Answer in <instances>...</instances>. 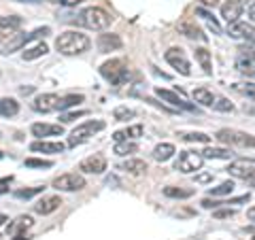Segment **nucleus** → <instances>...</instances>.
<instances>
[{"instance_id":"473e14b6","label":"nucleus","mask_w":255,"mask_h":240,"mask_svg":"<svg viewBox=\"0 0 255 240\" xmlns=\"http://www.w3.org/2000/svg\"><path fill=\"white\" fill-rule=\"evenodd\" d=\"M79 102H83V96H81V94H68V96H62V100H60V113H64L66 109L77 107Z\"/></svg>"},{"instance_id":"8fccbe9b","label":"nucleus","mask_w":255,"mask_h":240,"mask_svg":"<svg viewBox=\"0 0 255 240\" xmlns=\"http://www.w3.org/2000/svg\"><path fill=\"white\" fill-rule=\"evenodd\" d=\"M247 13H249V17H251V21H255V0H253V2H251L249 6H247Z\"/></svg>"},{"instance_id":"bf43d9fd","label":"nucleus","mask_w":255,"mask_h":240,"mask_svg":"<svg viewBox=\"0 0 255 240\" xmlns=\"http://www.w3.org/2000/svg\"><path fill=\"white\" fill-rule=\"evenodd\" d=\"M251 240H255V236H253V238H251Z\"/></svg>"},{"instance_id":"603ef678","label":"nucleus","mask_w":255,"mask_h":240,"mask_svg":"<svg viewBox=\"0 0 255 240\" xmlns=\"http://www.w3.org/2000/svg\"><path fill=\"white\" fill-rule=\"evenodd\" d=\"M200 2H202L204 6H217L219 0H200Z\"/></svg>"},{"instance_id":"20e7f679","label":"nucleus","mask_w":255,"mask_h":240,"mask_svg":"<svg viewBox=\"0 0 255 240\" xmlns=\"http://www.w3.org/2000/svg\"><path fill=\"white\" fill-rule=\"evenodd\" d=\"M105 121H100V119H90V121H83L81 125H77L73 132L68 136V147H79L87 142L92 138L94 134H98L100 130H105Z\"/></svg>"},{"instance_id":"052dcab7","label":"nucleus","mask_w":255,"mask_h":240,"mask_svg":"<svg viewBox=\"0 0 255 240\" xmlns=\"http://www.w3.org/2000/svg\"><path fill=\"white\" fill-rule=\"evenodd\" d=\"M0 136H2V134H0Z\"/></svg>"},{"instance_id":"58836bf2","label":"nucleus","mask_w":255,"mask_h":240,"mask_svg":"<svg viewBox=\"0 0 255 240\" xmlns=\"http://www.w3.org/2000/svg\"><path fill=\"white\" fill-rule=\"evenodd\" d=\"M23 164H26V168H51L53 166L51 159H36V157H28Z\"/></svg>"},{"instance_id":"f03ea898","label":"nucleus","mask_w":255,"mask_h":240,"mask_svg":"<svg viewBox=\"0 0 255 240\" xmlns=\"http://www.w3.org/2000/svg\"><path fill=\"white\" fill-rule=\"evenodd\" d=\"M111 21H113V17H111V13L100 9V6H87V9H83L81 13H79L77 17V23L79 26H83L87 30H107L111 26Z\"/></svg>"},{"instance_id":"13d9d810","label":"nucleus","mask_w":255,"mask_h":240,"mask_svg":"<svg viewBox=\"0 0 255 240\" xmlns=\"http://www.w3.org/2000/svg\"><path fill=\"white\" fill-rule=\"evenodd\" d=\"M17 2H36V0H17Z\"/></svg>"},{"instance_id":"cd10ccee","label":"nucleus","mask_w":255,"mask_h":240,"mask_svg":"<svg viewBox=\"0 0 255 240\" xmlns=\"http://www.w3.org/2000/svg\"><path fill=\"white\" fill-rule=\"evenodd\" d=\"M200 153L204 155V159H230L234 155L230 149H223V147H209V149L200 151Z\"/></svg>"},{"instance_id":"0eeeda50","label":"nucleus","mask_w":255,"mask_h":240,"mask_svg":"<svg viewBox=\"0 0 255 240\" xmlns=\"http://www.w3.org/2000/svg\"><path fill=\"white\" fill-rule=\"evenodd\" d=\"M83 187H85V179H83V174H77V172L60 174L53 181V189H58V191H81Z\"/></svg>"},{"instance_id":"c9c22d12","label":"nucleus","mask_w":255,"mask_h":240,"mask_svg":"<svg viewBox=\"0 0 255 240\" xmlns=\"http://www.w3.org/2000/svg\"><path fill=\"white\" fill-rule=\"evenodd\" d=\"M43 189H45V187H28V189H17L13 196L17 198V200H30V198H34V196H38V194H43Z\"/></svg>"},{"instance_id":"aec40b11","label":"nucleus","mask_w":255,"mask_h":240,"mask_svg":"<svg viewBox=\"0 0 255 240\" xmlns=\"http://www.w3.org/2000/svg\"><path fill=\"white\" fill-rule=\"evenodd\" d=\"M179 32H181V34H185L187 38H194V41H202V43L206 41V34L196 26L194 21H183V23H179Z\"/></svg>"},{"instance_id":"393cba45","label":"nucleus","mask_w":255,"mask_h":240,"mask_svg":"<svg viewBox=\"0 0 255 240\" xmlns=\"http://www.w3.org/2000/svg\"><path fill=\"white\" fill-rule=\"evenodd\" d=\"M174 153H177L174 145H170V142H162V145H157L153 149V159H157V162H168Z\"/></svg>"},{"instance_id":"4468645a","label":"nucleus","mask_w":255,"mask_h":240,"mask_svg":"<svg viewBox=\"0 0 255 240\" xmlns=\"http://www.w3.org/2000/svg\"><path fill=\"white\" fill-rule=\"evenodd\" d=\"M228 34L232 36V38H245V41H251V38L255 36V26L249 21H234V23H230V28H228Z\"/></svg>"},{"instance_id":"37998d69","label":"nucleus","mask_w":255,"mask_h":240,"mask_svg":"<svg viewBox=\"0 0 255 240\" xmlns=\"http://www.w3.org/2000/svg\"><path fill=\"white\" fill-rule=\"evenodd\" d=\"M0 21L6 23V26H11V28H19L21 26V19L19 17H13V15H11V17H0Z\"/></svg>"},{"instance_id":"6e6d98bb","label":"nucleus","mask_w":255,"mask_h":240,"mask_svg":"<svg viewBox=\"0 0 255 240\" xmlns=\"http://www.w3.org/2000/svg\"><path fill=\"white\" fill-rule=\"evenodd\" d=\"M15 240H30L28 236H23V234H17V238H15Z\"/></svg>"},{"instance_id":"79ce46f5","label":"nucleus","mask_w":255,"mask_h":240,"mask_svg":"<svg viewBox=\"0 0 255 240\" xmlns=\"http://www.w3.org/2000/svg\"><path fill=\"white\" fill-rule=\"evenodd\" d=\"M215 179L213 172H202V174H196V183H200V185H206V183H211Z\"/></svg>"},{"instance_id":"864d4df0","label":"nucleus","mask_w":255,"mask_h":240,"mask_svg":"<svg viewBox=\"0 0 255 240\" xmlns=\"http://www.w3.org/2000/svg\"><path fill=\"white\" fill-rule=\"evenodd\" d=\"M11 181H13V177H4V179H0V185H9Z\"/></svg>"},{"instance_id":"2eb2a0df","label":"nucleus","mask_w":255,"mask_h":240,"mask_svg":"<svg viewBox=\"0 0 255 240\" xmlns=\"http://www.w3.org/2000/svg\"><path fill=\"white\" fill-rule=\"evenodd\" d=\"M62 206V198L60 196H43L41 200L34 202V213L38 215H51Z\"/></svg>"},{"instance_id":"c756f323","label":"nucleus","mask_w":255,"mask_h":240,"mask_svg":"<svg viewBox=\"0 0 255 240\" xmlns=\"http://www.w3.org/2000/svg\"><path fill=\"white\" fill-rule=\"evenodd\" d=\"M164 196L166 198H174V200H185L194 196V189H187V187H164Z\"/></svg>"},{"instance_id":"72a5a7b5","label":"nucleus","mask_w":255,"mask_h":240,"mask_svg":"<svg viewBox=\"0 0 255 240\" xmlns=\"http://www.w3.org/2000/svg\"><path fill=\"white\" fill-rule=\"evenodd\" d=\"M185 142H211V136L209 134H204V132H181L179 134Z\"/></svg>"},{"instance_id":"f3484780","label":"nucleus","mask_w":255,"mask_h":240,"mask_svg":"<svg viewBox=\"0 0 255 240\" xmlns=\"http://www.w3.org/2000/svg\"><path fill=\"white\" fill-rule=\"evenodd\" d=\"M66 149L64 142H53V140H36L30 145V151H34V153H62V151Z\"/></svg>"},{"instance_id":"ddd939ff","label":"nucleus","mask_w":255,"mask_h":240,"mask_svg":"<svg viewBox=\"0 0 255 240\" xmlns=\"http://www.w3.org/2000/svg\"><path fill=\"white\" fill-rule=\"evenodd\" d=\"M243 11H245L243 0H226V2L221 4V17L226 19L228 23L238 21V17L243 15Z\"/></svg>"},{"instance_id":"423d86ee","label":"nucleus","mask_w":255,"mask_h":240,"mask_svg":"<svg viewBox=\"0 0 255 240\" xmlns=\"http://www.w3.org/2000/svg\"><path fill=\"white\" fill-rule=\"evenodd\" d=\"M202 164H204V155L200 151H183L179 159L174 162V170H179L183 174H191L200 170Z\"/></svg>"},{"instance_id":"4c0bfd02","label":"nucleus","mask_w":255,"mask_h":240,"mask_svg":"<svg viewBox=\"0 0 255 240\" xmlns=\"http://www.w3.org/2000/svg\"><path fill=\"white\" fill-rule=\"evenodd\" d=\"M134 115H136V111L128 109V107H117L113 111V117L117 119V121H128V119H132Z\"/></svg>"},{"instance_id":"c03bdc74","label":"nucleus","mask_w":255,"mask_h":240,"mask_svg":"<svg viewBox=\"0 0 255 240\" xmlns=\"http://www.w3.org/2000/svg\"><path fill=\"white\" fill-rule=\"evenodd\" d=\"M223 202H217V200H211V198H206V200H202V206L204 209H219Z\"/></svg>"},{"instance_id":"b1692460","label":"nucleus","mask_w":255,"mask_h":240,"mask_svg":"<svg viewBox=\"0 0 255 240\" xmlns=\"http://www.w3.org/2000/svg\"><path fill=\"white\" fill-rule=\"evenodd\" d=\"M32 217H28V215H21V217H17L13 223H9V228H6V232L9 234H21V232H26L32 228Z\"/></svg>"},{"instance_id":"6ab92c4d","label":"nucleus","mask_w":255,"mask_h":240,"mask_svg":"<svg viewBox=\"0 0 255 240\" xmlns=\"http://www.w3.org/2000/svg\"><path fill=\"white\" fill-rule=\"evenodd\" d=\"M32 134L38 136V138H45V136H62L64 127L60 123H34L32 125Z\"/></svg>"},{"instance_id":"bb28decb","label":"nucleus","mask_w":255,"mask_h":240,"mask_svg":"<svg viewBox=\"0 0 255 240\" xmlns=\"http://www.w3.org/2000/svg\"><path fill=\"white\" fill-rule=\"evenodd\" d=\"M136 151H138V145L134 140H122V142H115L113 153L119 155V157H128V155L136 153Z\"/></svg>"},{"instance_id":"1a4fd4ad","label":"nucleus","mask_w":255,"mask_h":240,"mask_svg":"<svg viewBox=\"0 0 255 240\" xmlns=\"http://www.w3.org/2000/svg\"><path fill=\"white\" fill-rule=\"evenodd\" d=\"M228 172L232 174L234 179H243V181H249L251 177H255V162H253V159H247V157L234 159V162L230 164Z\"/></svg>"},{"instance_id":"a211bd4d","label":"nucleus","mask_w":255,"mask_h":240,"mask_svg":"<svg viewBox=\"0 0 255 240\" xmlns=\"http://www.w3.org/2000/svg\"><path fill=\"white\" fill-rule=\"evenodd\" d=\"M122 38H119V34H100L98 36V49L102 53H111V51H117L122 49Z\"/></svg>"},{"instance_id":"7c9ffc66","label":"nucleus","mask_w":255,"mask_h":240,"mask_svg":"<svg viewBox=\"0 0 255 240\" xmlns=\"http://www.w3.org/2000/svg\"><path fill=\"white\" fill-rule=\"evenodd\" d=\"M47 51H49V47H47L45 43H38V45H34V47H28V49H26V51H23V53H21V58L30 62V60L43 58V55H45Z\"/></svg>"},{"instance_id":"9d476101","label":"nucleus","mask_w":255,"mask_h":240,"mask_svg":"<svg viewBox=\"0 0 255 240\" xmlns=\"http://www.w3.org/2000/svg\"><path fill=\"white\" fill-rule=\"evenodd\" d=\"M60 100L62 96L58 94H41L32 100V109L36 113H53V111H60Z\"/></svg>"},{"instance_id":"dca6fc26","label":"nucleus","mask_w":255,"mask_h":240,"mask_svg":"<svg viewBox=\"0 0 255 240\" xmlns=\"http://www.w3.org/2000/svg\"><path fill=\"white\" fill-rule=\"evenodd\" d=\"M155 94H157L164 102H168V105H172V107H179V109H183V111H196V107L189 105V102H185L177 92H170V90H162V87H157Z\"/></svg>"},{"instance_id":"4be33fe9","label":"nucleus","mask_w":255,"mask_h":240,"mask_svg":"<svg viewBox=\"0 0 255 240\" xmlns=\"http://www.w3.org/2000/svg\"><path fill=\"white\" fill-rule=\"evenodd\" d=\"M122 170H126L128 174H134V177H140V174L147 172V162H142V159H126V162L119 166Z\"/></svg>"},{"instance_id":"5fc2aeb1","label":"nucleus","mask_w":255,"mask_h":240,"mask_svg":"<svg viewBox=\"0 0 255 240\" xmlns=\"http://www.w3.org/2000/svg\"><path fill=\"white\" fill-rule=\"evenodd\" d=\"M6 221H9V217H6V215H2V213H0V226H4Z\"/></svg>"},{"instance_id":"f704fd0d","label":"nucleus","mask_w":255,"mask_h":240,"mask_svg":"<svg viewBox=\"0 0 255 240\" xmlns=\"http://www.w3.org/2000/svg\"><path fill=\"white\" fill-rule=\"evenodd\" d=\"M234 191V181H223L221 185H217V187H213L211 191H209V196H213V198H219V196H230Z\"/></svg>"},{"instance_id":"9b49d317","label":"nucleus","mask_w":255,"mask_h":240,"mask_svg":"<svg viewBox=\"0 0 255 240\" xmlns=\"http://www.w3.org/2000/svg\"><path fill=\"white\" fill-rule=\"evenodd\" d=\"M236 70L245 77L255 79V49H241L236 58Z\"/></svg>"},{"instance_id":"4d7b16f0","label":"nucleus","mask_w":255,"mask_h":240,"mask_svg":"<svg viewBox=\"0 0 255 240\" xmlns=\"http://www.w3.org/2000/svg\"><path fill=\"white\" fill-rule=\"evenodd\" d=\"M249 185H251V187H255V177H251V179H249Z\"/></svg>"},{"instance_id":"09e8293b","label":"nucleus","mask_w":255,"mask_h":240,"mask_svg":"<svg viewBox=\"0 0 255 240\" xmlns=\"http://www.w3.org/2000/svg\"><path fill=\"white\" fill-rule=\"evenodd\" d=\"M243 92H245L247 96H249V98H253V100H255V83H249L247 87H243Z\"/></svg>"},{"instance_id":"c85d7f7f","label":"nucleus","mask_w":255,"mask_h":240,"mask_svg":"<svg viewBox=\"0 0 255 240\" xmlns=\"http://www.w3.org/2000/svg\"><path fill=\"white\" fill-rule=\"evenodd\" d=\"M196 60L200 62V66L204 68L206 75L213 73V62H211V51L209 49H204V47H198V49H196Z\"/></svg>"},{"instance_id":"e433bc0d","label":"nucleus","mask_w":255,"mask_h":240,"mask_svg":"<svg viewBox=\"0 0 255 240\" xmlns=\"http://www.w3.org/2000/svg\"><path fill=\"white\" fill-rule=\"evenodd\" d=\"M211 109H215V111H221V113H232L234 111V105L230 102L228 98H221V96H217V100L213 102V107Z\"/></svg>"},{"instance_id":"3c124183","label":"nucleus","mask_w":255,"mask_h":240,"mask_svg":"<svg viewBox=\"0 0 255 240\" xmlns=\"http://www.w3.org/2000/svg\"><path fill=\"white\" fill-rule=\"evenodd\" d=\"M247 219H249V221H255V206H251V209L247 211Z\"/></svg>"},{"instance_id":"a878e982","label":"nucleus","mask_w":255,"mask_h":240,"mask_svg":"<svg viewBox=\"0 0 255 240\" xmlns=\"http://www.w3.org/2000/svg\"><path fill=\"white\" fill-rule=\"evenodd\" d=\"M19 113V102L15 98H0V115L2 117H15Z\"/></svg>"},{"instance_id":"f8f14e48","label":"nucleus","mask_w":255,"mask_h":240,"mask_svg":"<svg viewBox=\"0 0 255 240\" xmlns=\"http://www.w3.org/2000/svg\"><path fill=\"white\" fill-rule=\"evenodd\" d=\"M79 170L85 172V174H102L107 170V157L105 155H90L81 159V164H79Z\"/></svg>"},{"instance_id":"a19ab883","label":"nucleus","mask_w":255,"mask_h":240,"mask_svg":"<svg viewBox=\"0 0 255 240\" xmlns=\"http://www.w3.org/2000/svg\"><path fill=\"white\" fill-rule=\"evenodd\" d=\"M87 113L85 111H73V113H62V123H70V121H75V119L79 117H85Z\"/></svg>"},{"instance_id":"a18cd8bd","label":"nucleus","mask_w":255,"mask_h":240,"mask_svg":"<svg viewBox=\"0 0 255 240\" xmlns=\"http://www.w3.org/2000/svg\"><path fill=\"white\" fill-rule=\"evenodd\" d=\"M49 2L64 4V6H75V4H79V2H83V0H49Z\"/></svg>"},{"instance_id":"39448f33","label":"nucleus","mask_w":255,"mask_h":240,"mask_svg":"<svg viewBox=\"0 0 255 240\" xmlns=\"http://www.w3.org/2000/svg\"><path fill=\"white\" fill-rule=\"evenodd\" d=\"M100 75L111 85H124L130 79V68H128V64L124 60H109L100 66Z\"/></svg>"},{"instance_id":"7ed1b4c3","label":"nucleus","mask_w":255,"mask_h":240,"mask_svg":"<svg viewBox=\"0 0 255 240\" xmlns=\"http://www.w3.org/2000/svg\"><path fill=\"white\" fill-rule=\"evenodd\" d=\"M215 138L228 147H243V149H255V136L247 134L241 130H232V127H223L215 134Z\"/></svg>"},{"instance_id":"6e6552de","label":"nucleus","mask_w":255,"mask_h":240,"mask_svg":"<svg viewBox=\"0 0 255 240\" xmlns=\"http://www.w3.org/2000/svg\"><path fill=\"white\" fill-rule=\"evenodd\" d=\"M164 58H166V62H168L174 70H177V73L185 75V77L191 75V64H189V60H187L185 51L179 49V47H172V49H168Z\"/></svg>"},{"instance_id":"f257e3e1","label":"nucleus","mask_w":255,"mask_h":240,"mask_svg":"<svg viewBox=\"0 0 255 240\" xmlns=\"http://www.w3.org/2000/svg\"><path fill=\"white\" fill-rule=\"evenodd\" d=\"M92 47V41L87 34H81L77 30H68L55 38V49L62 55H81Z\"/></svg>"},{"instance_id":"5701e85b","label":"nucleus","mask_w":255,"mask_h":240,"mask_svg":"<svg viewBox=\"0 0 255 240\" xmlns=\"http://www.w3.org/2000/svg\"><path fill=\"white\" fill-rule=\"evenodd\" d=\"M194 100L198 102V105H202V107H213V102L217 100V94H213L209 87H198V90H194Z\"/></svg>"},{"instance_id":"de8ad7c7","label":"nucleus","mask_w":255,"mask_h":240,"mask_svg":"<svg viewBox=\"0 0 255 240\" xmlns=\"http://www.w3.org/2000/svg\"><path fill=\"white\" fill-rule=\"evenodd\" d=\"M232 215H234V209H226V211H217V213H215V217L223 219V217H232Z\"/></svg>"},{"instance_id":"49530a36","label":"nucleus","mask_w":255,"mask_h":240,"mask_svg":"<svg viewBox=\"0 0 255 240\" xmlns=\"http://www.w3.org/2000/svg\"><path fill=\"white\" fill-rule=\"evenodd\" d=\"M249 200V194H245V196H241V198H232V200H226L223 204H241V202H247Z\"/></svg>"},{"instance_id":"ea45409f","label":"nucleus","mask_w":255,"mask_h":240,"mask_svg":"<svg viewBox=\"0 0 255 240\" xmlns=\"http://www.w3.org/2000/svg\"><path fill=\"white\" fill-rule=\"evenodd\" d=\"M196 15H200V17H204L206 21H209V26L215 30V32H217V34H219V32H221V28H219V23H217V19H215L213 17V15L209 13V11H206V9H196Z\"/></svg>"},{"instance_id":"412c9836","label":"nucleus","mask_w":255,"mask_h":240,"mask_svg":"<svg viewBox=\"0 0 255 240\" xmlns=\"http://www.w3.org/2000/svg\"><path fill=\"white\" fill-rule=\"evenodd\" d=\"M142 136V125L136 123V125H130V127H126V130H119L113 134V140L115 142H122V140H136Z\"/></svg>"},{"instance_id":"2f4dec72","label":"nucleus","mask_w":255,"mask_h":240,"mask_svg":"<svg viewBox=\"0 0 255 240\" xmlns=\"http://www.w3.org/2000/svg\"><path fill=\"white\" fill-rule=\"evenodd\" d=\"M17 30H19V28H11V26H6V23L0 21V45H4V47L9 45L13 38L19 34Z\"/></svg>"}]
</instances>
